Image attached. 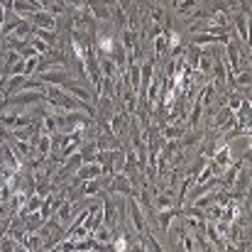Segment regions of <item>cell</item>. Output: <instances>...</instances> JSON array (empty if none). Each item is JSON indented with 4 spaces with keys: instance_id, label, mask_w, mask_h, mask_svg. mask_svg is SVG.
Here are the masks:
<instances>
[{
    "instance_id": "obj_4",
    "label": "cell",
    "mask_w": 252,
    "mask_h": 252,
    "mask_svg": "<svg viewBox=\"0 0 252 252\" xmlns=\"http://www.w3.org/2000/svg\"><path fill=\"white\" fill-rule=\"evenodd\" d=\"M32 27H39V30H57V17L49 12V10H37L32 12L30 17H25Z\"/></svg>"
},
{
    "instance_id": "obj_12",
    "label": "cell",
    "mask_w": 252,
    "mask_h": 252,
    "mask_svg": "<svg viewBox=\"0 0 252 252\" xmlns=\"http://www.w3.org/2000/svg\"><path fill=\"white\" fill-rule=\"evenodd\" d=\"M30 34H32V25H30L27 20H22V22L7 34V37H10V39H27Z\"/></svg>"
},
{
    "instance_id": "obj_5",
    "label": "cell",
    "mask_w": 252,
    "mask_h": 252,
    "mask_svg": "<svg viewBox=\"0 0 252 252\" xmlns=\"http://www.w3.org/2000/svg\"><path fill=\"white\" fill-rule=\"evenodd\" d=\"M84 5L91 10L95 22H110V7L105 5V0H84Z\"/></svg>"
},
{
    "instance_id": "obj_9",
    "label": "cell",
    "mask_w": 252,
    "mask_h": 252,
    "mask_svg": "<svg viewBox=\"0 0 252 252\" xmlns=\"http://www.w3.org/2000/svg\"><path fill=\"white\" fill-rule=\"evenodd\" d=\"M22 20H25V17H20L15 10H5V20H2V27H0V37H7Z\"/></svg>"
},
{
    "instance_id": "obj_7",
    "label": "cell",
    "mask_w": 252,
    "mask_h": 252,
    "mask_svg": "<svg viewBox=\"0 0 252 252\" xmlns=\"http://www.w3.org/2000/svg\"><path fill=\"white\" fill-rule=\"evenodd\" d=\"M100 174H103V167H100L98 162H84L81 167L76 169V179H79V181L95 179V176H100Z\"/></svg>"
},
{
    "instance_id": "obj_6",
    "label": "cell",
    "mask_w": 252,
    "mask_h": 252,
    "mask_svg": "<svg viewBox=\"0 0 252 252\" xmlns=\"http://www.w3.org/2000/svg\"><path fill=\"white\" fill-rule=\"evenodd\" d=\"M184 132H186V123H167L159 127L162 140H181Z\"/></svg>"
},
{
    "instance_id": "obj_2",
    "label": "cell",
    "mask_w": 252,
    "mask_h": 252,
    "mask_svg": "<svg viewBox=\"0 0 252 252\" xmlns=\"http://www.w3.org/2000/svg\"><path fill=\"white\" fill-rule=\"evenodd\" d=\"M34 79H39L42 84H47V86H62L71 79V71L69 69H47V71L34 74Z\"/></svg>"
},
{
    "instance_id": "obj_1",
    "label": "cell",
    "mask_w": 252,
    "mask_h": 252,
    "mask_svg": "<svg viewBox=\"0 0 252 252\" xmlns=\"http://www.w3.org/2000/svg\"><path fill=\"white\" fill-rule=\"evenodd\" d=\"M233 125H235V115H233V110H230L228 105L218 108V113L208 120V127H211V130H218V132H225V130H230Z\"/></svg>"
},
{
    "instance_id": "obj_10",
    "label": "cell",
    "mask_w": 252,
    "mask_h": 252,
    "mask_svg": "<svg viewBox=\"0 0 252 252\" xmlns=\"http://www.w3.org/2000/svg\"><path fill=\"white\" fill-rule=\"evenodd\" d=\"M32 34L42 42H47L49 47H57L59 44V32L57 30H39V27H32Z\"/></svg>"
},
{
    "instance_id": "obj_16",
    "label": "cell",
    "mask_w": 252,
    "mask_h": 252,
    "mask_svg": "<svg viewBox=\"0 0 252 252\" xmlns=\"http://www.w3.org/2000/svg\"><path fill=\"white\" fill-rule=\"evenodd\" d=\"M233 2H235V0H225V5H233Z\"/></svg>"
},
{
    "instance_id": "obj_13",
    "label": "cell",
    "mask_w": 252,
    "mask_h": 252,
    "mask_svg": "<svg viewBox=\"0 0 252 252\" xmlns=\"http://www.w3.org/2000/svg\"><path fill=\"white\" fill-rule=\"evenodd\" d=\"M0 250L2 252H12V250H25V248H22L12 235H7V233H5V235L0 238Z\"/></svg>"
},
{
    "instance_id": "obj_8",
    "label": "cell",
    "mask_w": 252,
    "mask_h": 252,
    "mask_svg": "<svg viewBox=\"0 0 252 252\" xmlns=\"http://www.w3.org/2000/svg\"><path fill=\"white\" fill-rule=\"evenodd\" d=\"M233 189L240 191V193H245V191L250 189V164H243V167L238 169L235 181H233Z\"/></svg>"
},
{
    "instance_id": "obj_15",
    "label": "cell",
    "mask_w": 252,
    "mask_h": 252,
    "mask_svg": "<svg viewBox=\"0 0 252 252\" xmlns=\"http://www.w3.org/2000/svg\"><path fill=\"white\" fill-rule=\"evenodd\" d=\"M37 64H39V57H30V59H25V76H27V79H30V76H34Z\"/></svg>"
},
{
    "instance_id": "obj_3",
    "label": "cell",
    "mask_w": 252,
    "mask_h": 252,
    "mask_svg": "<svg viewBox=\"0 0 252 252\" xmlns=\"http://www.w3.org/2000/svg\"><path fill=\"white\" fill-rule=\"evenodd\" d=\"M62 88H64L66 93H71L74 98L84 100V103H91V105H95V103H98V98H95V95H93V93H91L81 81H71V79H69L66 84H62Z\"/></svg>"
},
{
    "instance_id": "obj_14",
    "label": "cell",
    "mask_w": 252,
    "mask_h": 252,
    "mask_svg": "<svg viewBox=\"0 0 252 252\" xmlns=\"http://www.w3.org/2000/svg\"><path fill=\"white\" fill-rule=\"evenodd\" d=\"M198 7V0H179L176 2V12L179 15H191Z\"/></svg>"
},
{
    "instance_id": "obj_11",
    "label": "cell",
    "mask_w": 252,
    "mask_h": 252,
    "mask_svg": "<svg viewBox=\"0 0 252 252\" xmlns=\"http://www.w3.org/2000/svg\"><path fill=\"white\" fill-rule=\"evenodd\" d=\"M233 22H235V30H238V39H240V44H250V32H248V15H238Z\"/></svg>"
}]
</instances>
